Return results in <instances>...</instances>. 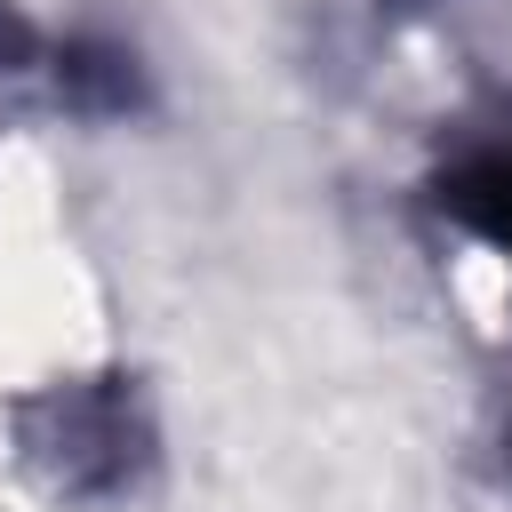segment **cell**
Masks as SVG:
<instances>
[{
	"label": "cell",
	"instance_id": "obj_2",
	"mask_svg": "<svg viewBox=\"0 0 512 512\" xmlns=\"http://www.w3.org/2000/svg\"><path fill=\"white\" fill-rule=\"evenodd\" d=\"M48 88L72 120H136L152 104V80H144V56L112 32H64L48 40Z\"/></svg>",
	"mask_w": 512,
	"mask_h": 512
},
{
	"label": "cell",
	"instance_id": "obj_1",
	"mask_svg": "<svg viewBox=\"0 0 512 512\" xmlns=\"http://www.w3.org/2000/svg\"><path fill=\"white\" fill-rule=\"evenodd\" d=\"M32 416H40L32 448L48 456L56 488H72V496H128L144 480V464H152V416L120 376L48 392Z\"/></svg>",
	"mask_w": 512,
	"mask_h": 512
},
{
	"label": "cell",
	"instance_id": "obj_3",
	"mask_svg": "<svg viewBox=\"0 0 512 512\" xmlns=\"http://www.w3.org/2000/svg\"><path fill=\"white\" fill-rule=\"evenodd\" d=\"M440 208H448L464 232H480V240H496V248L512 256V144H488V152L456 160V168L440 176Z\"/></svg>",
	"mask_w": 512,
	"mask_h": 512
},
{
	"label": "cell",
	"instance_id": "obj_4",
	"mask_svg": "<svg viewBox=\"0 0 512 512\" xmlns=\"http://www.w3.org/2000/svg\"><path fill=\"white\" fill-rule=\"evenodd\" d=\"M24 72H48V32L16 0H0V80H24Z\"/></svg>",
	"mask_w": 512,
	"mask_h": 512
}]
</instances>
